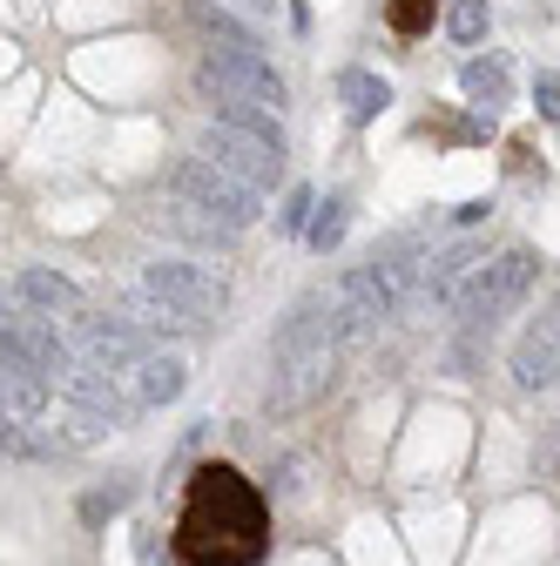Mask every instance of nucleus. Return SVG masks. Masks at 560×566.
I'll list each match as a JSON object with an SVG mask.
<instances>
[{
	"instance_id": "7",
	"label": "nucleus",
	"mask_w": 560,
	"mask_h": 566,
	"mask_svg": "<svg viewBox=\"0 0 560 566\" xmlns=\"http://www.w3.org/2000/svg\"><path fill=\"white\" fill-rule=\"evenodd\" d=\"M196 156L209 163V169H224L230 182H243V189H270L277 176H284V149H270L263 135H243V128H224V122H209L203 135H196Z\"/></svg>"
},
{
	"instance_id": "12",
	"label": "nucleus",
	"mask_w": 560,
	"mask_h": 566,
	"mask_svg": "<svg viewBox=\"0 0 560 566\" xmlns=\"http://www.w3.org/2000/svg\"><path fill=\"white\" fill-rule=\"evenodd\" d=\"M338 95H344V115H352V122H378V115L392 108V88H385L378 75H365V67H344V75H338Z\"/></svg>"
},
{
	"instance_id": "20",
	"label": "nucleus",
	"mask_w": 560,
	"mask_h": 566,
	"mask_svg": "<svg viewBox=\"0 0 560 566\" xmlns=\"http://www.w3.org/2000/svg\"><path fill=\"white\" fill-rule=\"evenodd\" d=\"M533 102H540L547 122H560V75H540V82H533Z\"/></svg>"
},
{
	"instance_id": "15",
	"label": "nucleus",
	"mask_w": 560,
	"mask_h": 566,
	"mask_svg": "<svg viewBox=\"0 0 560 566\" xmlns=\"http://www.w3.org/2000/svg\"><path fill=\"white\" fill-rule=\"evenodd\" d=\"M344 223H352V202H344V196H331L324 209H311V223H304V243L324 256V250H338V243H344Z\"/></svg>"
},
{
	"instance_id": "11",
	"label": "nucleus",
	"mask_w": 560,
	"mask_h": 566,
	"mask_svg": "<svg viewBox=\"0 0 560 566\" xmlns=\"http://www.w3.org/2000/svg\"><path fill=\"white\" fill-rule=\"evenodd\" d=\"M189 21H196L209 41H224V54H257V34H250L230 8H217V0H189Z\"/></svg>"
},
{
	"instance_id": "8",
	"label": "nucleus",
	"mask_w": 560,
	"mask_h": 566,
	"mask_svg": "<svg viewBox=\"0 0 560 566\" xmlns=\"http://www.w3.org/2000/svg\"><path fill=\"white\" fill-rule=\"evenodd\" d=\"M507 371H514V385H520V391H547V385H560V297H553L527 331H520Z\"/></svg>"
},
{
	"instance_id": "3",
	"label": "nucleus",
	"mask_w": 560,
	"mask_h": 566,
	"mask_svg": "<svg viewBox=\"0 0 560 566\" xmlns=\"http://www.w3.org/2000/svg\"><path fill=\"white\" fill-rule=\"evenodd\" d=\"M533 250L527 243H514V250H500V256H486L466 283H459V297H453V317L466 324V331H494L527 291H533Z\"/></svg>"
},
{
	"instance_id": "5",
	"label": "nucleus",
	"mask_w": 560,
	"mask_h": 566,
	"mask_svg": "<svg viewBox=\"0 0 560 566\" xmlns=\"http://www.w3.org/2000/svg\"><path fill=\"white\" fill-rule=\"evenodd\" d=\"M196 95L209 108H217V102H243V108L284 115V82H277V67L263 54H224V48H209L196 61Z\"/></svg>"
},
{
	"instance_id": "22",
	"label": "nucleus",
	"mask_w": 560,
	"mask_h": 566,
	"mask_svg": "<svg viewBox=\"0 0 560 566\" xmlns=\"http://www.w3.org/2000/svg\"><path fill=\"white\" fill-rule=\"evenodd\" d=\"M237 8H250V14H277V0H237Z\"/></svg>"
},
{
	"instance_id": "1",
	"label": "nucleus",
	"mask_w": 560,
	"mask_h": 566,
	"mask_svg": "<svg viewBox=\"0 0 560 566\" xmlns=\"http://www.w3.org/2000/svg\"><path fill=\"white\" fill-rule=\"evenodd\" d=\"M270 553V506L237 465H196L176 513V566H257Z\"/></svg>"
},
{
	"instance_id": "4",
	"label": "nucleus",
	"mask_w": 560,
	"mask_h": 566,
	"mask_svg": "<svg viewBox=\"0 0 560 566\" xmlns=\"http://www.w3.org/2000/svg\"><path fill=\"white\" fill-rule=\"evenodd\" d=\"M169 196L176 202H189L196 209V217H209V223H217V230H250L257 217H263V196L257 189H243V182H230L224 169H209L203 156H183L176 169H169Z\"/></svg>"
},
{
	"instance_id": "17",
	"label": "nucleus",
	"mask_w": 560,
	"mask_h": 566,
	"mask_svg": "<svg viewBox=\"0 0 560 566\" xmlns=\"http://www.w3.org/2000/svg\"><path fill=\"white\" fill-rule=\"evenodd\" d=\"M446 34H453L459 48H473V41L486 34V0H453V8H446Z\"/></svg>"
},
{
	"instance_id": "21",
	"label": "nucleus",
	"mask_w": 560,
	"mask_h": 566,
	"mask_svg": "<svg viewBox=\"0 0 560 566\" xmlns=\"http://www.w3.org/2000/svg\"><path fill=\"white\" fill-rule=\"evenodd\" d=\"M547 465L560 472V418H553V432H547Z\"/></svg>"
},
{
	"instance_id": "6",
	"label": "nucleus",
	"mask_w": 560,
	"mask_h": 566,
	"mask_svg": "<svg viewBox=\"0 0 560 566\" xmlns=\"http://www.w3.org/2000/svg\"><path fill=\"white\" fill-rule=\"evenodd\" d=\"M143 291H149V297H163L183 324H217V317H224V304H230L224 276L209 270V263H183V256L149 263V270H143Z\"/></svg>"
},
{
	"instance_id": "10",
	"label": "nucleus",
	"mask_w": 560,
	"mask_h": 566,
	"mask_svg": "<svg viewBox=\"0 0 560 566\" xmlns=\"http://www.w3.org/2000/svg\"><path fill=\"white\" fill-rule=\"evenodd\" d=\"M14 297L34 311V317H68V311H82V291H75V283H68L61 270H48V263H28L21 276H14Z\"/></svg>"
},
{
	"instance_id": "13",
	"label": "nucleus",
	"mask_w": 560,
	"mask_h": 566,
	"mask_svg": "<svg viewBox=\"0 0 560 566\" xmlns=\"http://www.w3.org/2000/svg\"><path fill=\"white\" fill-rule=\"evenodd\" d=\"M149 223H156V230H169V237H183V243H224V237H230V230H217L209 217H196L189 202H169V209H156Z\"/></svg>"
},
{
	"instance_id": "16",
	"label": "nucleus",
	"mask_w": 560,
	"mask_h": 566,
	"mask_svg": "<svg viewBox=\"0 0 560 566\" xmlns=\"http://www.w3.org/2000/svg\"><path fill=\"white\" fill-rule=\"evenodd\" d=\"M459 88H466L479 108L507 102V61H466V67H459Z\"/></svg>"
},
{
	"instance_id": "9",
	"label": "nucleus",
	"mask_w": 560,
	"mask_h": 566,
	"mask_svg": "<svg viewBox=\"0 0 560 566\" xmlns=\"http://www.w3.org/2000/svg\"><path fill=\"white\" fill-rule=\"evenodd\" d=\"M115 378H122V391H128V405H135V411H156V405L183 398V385H189V365L176 358V350L149 344L143 358H135L128 371H115Z\"/></svg>"
},
{
	"instance_id": "19",
	"label": "nucleus",
	"mask_w": 560,
	"mask_h": 566,
	"mask_svg": "<svg viewBox=\"0 0 560 566\" xmlns=\"http://www.w3.org/2000/svg\"><path fill=\"white\" fill-rule=\"evenodd\" d=\"M433 8H439V0H392V28L398 34H418V28L433 21Z\"/></svg>"
},
{
	"instance_id": "14",
	"label": "nucleus",
	"mask_w": 560,
	"mask_h": 566,
	"mask_svg": "<svg viewBox=\"0 0 560 566\" xmlns=\"http://www.w3.org/2000/svg\"><path fill=\"white\" fill-rule=\"evenodd\" d=\"M48 452H61L54 432H34V424H21V418L0 411V459H48Z\"/></svg>"
},
{
	"instance_id": "2",
	"label": "nucleus",
	"mask_w": 560,
	"mask_h": 566,
	"mask_svg": "<svg viewBox=\"0 0 560 566\" xmlns=\"http://www.w3.org/2000/svg\"><path fill=\"white\" fill-rule=\"evenodd\" d=\"M338 371V344H331V311L324 297H304L270 337V411H304L311 398H324Z\"/></svg>"
},
{
	"instance_id": "18",
	"label": "nucleus",
	"mask_w": 560,
	"mask_h": 566,
	"mask_svg": "<svg viewBox=\"0 0 560 566\" xmlns=\"http://www.w3.org/2000/svg\"><path fill=\"white\" fill-rule=\"evenodd\" d=\"M311 209H318V196L298 182L291 196H284V209H277V230H291V237H304V223H311Z\"/></svg>"
}]
</instances>
